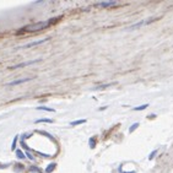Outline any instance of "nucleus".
Listing matches in <instances>:
<instances>
[{"label":"nucleus","mask_w":173,"mask_h":173,"mask_svg":"<svg viewBox=\"0 0 173 173\" xmlns=\"http://www.w3.org/2000/svg\"><path fill=\"white\" fill-rule=\"evenodd\" d=\"M54 167H55V165H54V163H52V165H49L48 166V168L45 169V172L47 173H50L53 171V169H54Z\"/></svg>","instance_id":"4468645a"},{"label":"nucleus","mask_w":173,"mask_h":173,"mask_svg":"<svg viewBox=\"0 0 173 173\" xmlns=\"http://www.w3.org/2000/svg\"><path fill=\"white\" fill-rule=\"evenodd\" d=\"M16 157L17 158H20V160H22V158H25V153L21 151V150H16Z\"/></svg>","instance_id":"6e6552de"},{"label":"nucleus","mask_w":173,"mask_h":173,"mask_svg":"<svg viewBox=\"0 0 173 173\" xmlns=\"http://www.w3.org/2000/svg\"><path fill=\"white\" fill-rule=\"evenodd\" d=\"M84 123H86V119H80V120H75V122H71L70 123V125H79V124H84Z\"/></svg>","instance_id":"0eeeda50"},{"label":"nucleus","mask_w":173,"mask_h":173,"mask_svg":"<svg viewBox=\"0 0 173 173\" xmlns=\"http://www.w3.org/2000/svg\"><path fill=\"white\" fill-rule=\"evenodd\" d=\"M116 5H117V1L111 0V1H101V3H96L95 6H98V8H111V6H116Z\"/></svg>","instance_id":"7ed1b4c3"},{"label":"nucleus","mask_w":173,"mask_h":173,"mask_svg":"<svg viewBox=\"0 0 173 173\" xmlns=\"http://www.w3.org/2000/svg\"><path fill=\"white\" fill-rule=\"evenodd\" d=\"M113 85H114V82H111V84L103 85V86H98V87H96L95 90H102V89H106V87H109V86H113Z\"/></svg>","instance_id":"9b49d317"},{"label":"nucleus","mask_w":173,"mask_h":173,"mask_svg":"<svg viewBox=\"0 0 173 173\" xmlns=\"http://www.w3.org/2000/svg\"><path fill=\"white\" fill-rule=\"evenodd\" d=\"M31 80H32V79H20V80H15V81L9 82V84H6V86H16V85L24 84V82H28V81H31Z\"/></svg>","instance_id":"20e7f679"},{"label":"nucleus","mask_w":173,"mask_h":173,"mask_svg":"<svg viewBox=\"0 0 173 173\" xmlns=\"http://www.w3.org/2000/svg\"><path fill=\"white\" fill-rule=\"evenodd\" d=\"M49 38H47V39H41V41H36V42H31V43H28V44H26L24 47V48H30V47H34V45H38V44H42V43H45L47 41H48Z\"/></svg>","instance_id":"423d86ee"},{"label":"nucleus","mask_w":173,"mask_h":173,"mask_svg":"<svg viewBox=\"0 0 173 173\" xmlns=\"http://www.w3.org/2000/svg\"><path fill=\"white\" fill-rule=\"evenodd\" d=\"M119 172H120V173H135V172H123L120 168H119Z\"/></svg>","instance_id":"6ab92c4d"},{"label":"nucleus","mask_w":173,"mask_h":173,"mask_svg":"<svg viewBox=\"0 0 173 173\" xmlns=\"http://www.w3.org/2000/svg\"><path fill=\"white\" fill-rule=\"evenodd\" d=\"M155 155H156V151H153V152L151 153V155H150V157H149V158H150V160H152V158H153V156H155Z\"/></svg>","instance_id":"f3484780"},{"label":"nucleus","mask_w":173,"mask_h":173,"mask_svg":"<svg viewBox=\"0 0 173 173\" xmlns=\"http://www.w3.org/2000/svg\"><path fill=\"white\" fill-rule=\"evenodd\" d=\"M27 157H28V158H30V160H33L32 155H31V153H30V152H27Z\"/></svg>","instance_id":"a211bd4d"},{"label":"nucleus","mask_w":173,"mask_h":173,"mask_svg":"<svg viewBox=\"0 0 173 173\" xmlns=\"http://www.w3.org/2000/svg\"><path fill=\"white\" fill-rule=\"evenodd\" d=\"M41 59H36V60H30V61H24V63H20L17 65H14V66H10V70H14V69H20V68H25L27 65H32V64H36V63H39Z\"/></svg>","instance_id":"f03ea898"},{"label":"nucleus","mask_w":173,"mask_h":173,"mask_svg":"<svg viewBox=\"0 0 173 173\" xmlns=\"http://www.w3.org/2000/svg\"><path fill=\"white\" fill-rule=\"evenodd\" d=\"M53 24V21H39V22H34V24L27 25L24 28H21L20 32H37L41 30H44V28L49 27Z\"/></svg>","instance_id":"f257e3e1"},{"label":"nucleus","mask_w":173,"mask_h":173,"mask_svg":"<svg viewBox=\"0 0 173 173\" xmlns=\"http://www.w3.org/2000/svg\"><path fill=\"white\" fill-rule=\"evenodd\" d=\"M152 21H155V19H149V20H147V21H141V22H137V24L133 25V26L130 27V30H133V28H137V27H140V26H144V25L151 24Z\"/></svg>","instance_id":"39448f33"},{"label":"nucleus","mask_w":173,"mask_h":173,"mask_svg":"<svg viewBox=\"0 0 173 173\" xmlns=\"http://www.w3.org/2000/svg\"><path fill=\"white\" fill-rule=\"evenodd\" d=\"M37 109H39V111H45V112H55L53 108H48V107H38Z\"/></svg>","instance_id":"9d476101"},{"label":"nucleus","mask_w":173,"mask_h":173,"mask_svg":"<svg viewBox=\"0 0 173 173\" xmlns=\"http://www.w3.org/2000/svg\"><path fill=\"white\" fill-rule=\"evenodd\" d=\"M137 126H139V123H135V124H133L131 126H130V129H129V133H133V131L137 128Z\"/></svg>","instance_id":"ddd939ff"},{"label":"nucleus","mask_w":173,"mask_h":173,"mask_svg":"<svg viewBox=\"0 0 173 173\" xmlns=\"http://www.w3.org/2000/svg\"><path fill=\"white\" fill-rule=\"evenodd\" d=\"M149 107V105H144V106H139V107H135L134 111H142V109H145Z\"/></svg>","instance_id":"f8f14e48"},{"label":"nucleus","mask_w":173,"mask_h":173,"mask_svg":"<svg viewBox=\"0 0 173 173\" xmlns=\"http://www.w3.org/2000/svg\"><path fill=\"white\" fill-rule=\"evenodd\" d=\"M90 146H91V147H93V146H95V141H93V139H91V140H90Z\"/></svg>","instance_id":"dca6fc26"},{"label":"nucleus","mask_w":173,"mask_h":173,"mask_svg":"<svg viewBox=\"0 0 173 173\" xmlns=\"http://www.w3.org/2000/svg\"><path fill=\"white\" fill-rule=\"evenodd\" d=\"M36 123L38 124V123H53L52 119H47V118H43V119H38V120H36Z\"/></svg>","instance_id":"1a4fd4ad"},{"label":"nucleus","mask_w":173,"mask_h":173,"mask_svg":"<svg viewBox=\"0 0 173 173\" xmlns=\"http://www.w3.org/2000/svg\"><path fill=\"white\" fill-rule=\"evenodd\" d=\"M17 137L19 136H15V139H14V141H12V145H11V149H12V151L16 149V142H17Z\"/></svg>","instance_id":"2eb2a0df"}]
</instances>
